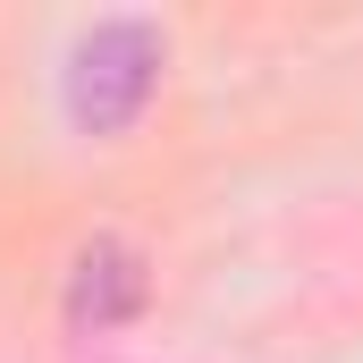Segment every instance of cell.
Wrapping results in <instances>:
<instances>
[{
	"label": "cell",
	"instance_id": "1",
	"mask_svg": "<svg viewBox=\"0 0 363 363\" xmlns=\"http://www.w3.org/2000/svg\"><path fill=\"white\" fill-rule=\"evenodd\" d=\"M169 77V34L152 17H93L60 60V110L77 135H127Z\"/></svg>",
	"mask_w": 363,
	"mask_h": 363
},
{
	"label": "cell",
	"instance_id": "2",
	"mask_svg": "<svg viewBox=\"0 0 363 363\" xmlns=\"http://www.w3.org/2000/svg\"><path fill=\"white\" fill-rule=\"evenodd\" d=\"M144 304H152V262H144L127 237H93V245H77L68 287H60V321H68L77 338H110V330L144 321Z\"/></svg>",
	"mask_w": 363,
	"mask_h": 363
}]
</instances>
